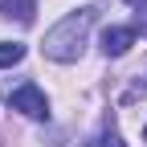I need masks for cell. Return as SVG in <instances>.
<instances>
[{
	"instance_id": "3957f363",
	"label": "cell",
	"mask_w": 147,
	"mask_h": 147,
	"mask_svg": "<svg viewBox=\"0 0 147 147\" xmlns=\"http://www.w3.org/2000/svg\"><path fill=\"white\" fill-rule=\"evenodd\" d=\"M131 45H135V29H127V25H115V29L102 33V53L106 57H123Z\"/></svg>"
},
{
	"instance_id": "52a82bcc",
	"label": "cell",
	"mask_w": 147,
	"mask_h": 147,
	"mask_svg": "<svg viewBox=\"0 0 147 147\" xmlns=\"http://www.w3.org/2000/svg\"><path fill=\"white\" fill-rule=\"evenodd\" d=\"M86 147H102V143H86Z\"/></svg>"
},
{
	"instance_id": "ba28073f",
	"label": "cell",
	"mask_w": 147,
	"mask_h": 147,
	"mask_svg": "<svg viewBox=\"0 0 147 147\" xmlns=\"http://www.w3.org/2000/svg\"><path fill=\"white\" fill-rule=\"evenodd\" d=\"M143 139H147V127H143Z\"/></svg>"
},
{
	"instance_id": "8992f818",
	"label": "cell",
	"mask_w": 147,
	"mask_h": 147,
	"mask_svg": "<svg viewBox=\"0 0 147 147\" xmlns=\"http://www.w3.org/2000/svg\"><path fill=\"white\" fill-rule=\"evenodd\" d=\"M127 4H143V0H127Z\"/></svg>"
},
{
	"instance_id": "5b68a950",
	"label": "cell",
	"mask_w": 147,
	"mask_h": 147,
	"mask_svg": "<svg viewBox=\"0 0 147 147\" xmlns=\"http://www.w3.org/2000/svg\"><path fill=\"white\" fill-rule=\"evenodd\" d=\"M21 57H25V45H21V41H0V69L16 65Z\"/></svg>"
},
{
	"instance_id": "7a4b0ae2",
	"label": "cell",
	"mask_w": 147,
	"mask_h": 147,
	"mask_svg": "<svg viewBox=\"0 0 147 147\" xmlns=\"http://www.w3.org/2000/svg\"><path fill=\"white\" fill-rule=\"evenodd\" d=\"M8 106H12V110H21L25 119H45V115H49V98L41 94V86H33V82L16 86L12 94H8Z\"/></svg>"
},
{
	"instance_id": "6da1fadb",
	"label": "cell",
	"mask_w": 147,
	"mask_h": 147,
	"mask_svg": "<svg viewBox=\"0 0 147 147\" xmlns=\"http://www.w3.org/2000/svg\"><path fill=\"white\" fill-rule=\"evenodd\" d=\"M90 25H94V8H78V12L61 16V21L45 33L41 53H45L49 61H78V57H82V45H86Z\"/></svg>"
},
{
	"instance_id": "277c9868",
	"label": "cell",
	"mask_w": 147,
	"mask_h": 147,
	"mask_svg": "<svg viewBox=\"0 0 147 147\" xmlns=\"http://www.w3.org/2000/svg\"><path fill=\"white\" fill-rule=\"evenodd\" d=\"M0 12L8 16V21L33 25V12H37V4H33V0H0Z\"/></svg>"
}]
</instances>
